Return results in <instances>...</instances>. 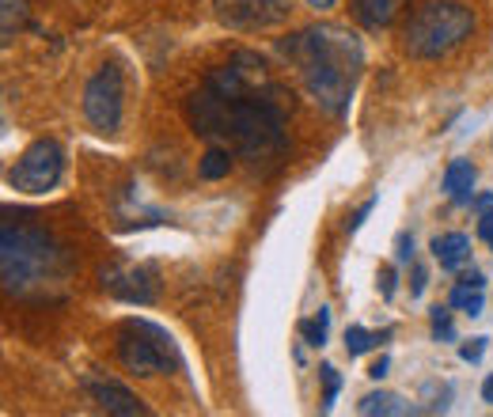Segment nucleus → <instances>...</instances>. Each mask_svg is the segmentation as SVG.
Listing matches in <instances>:
<instances>
[{"label":"nucleus","instance_id":"4be33fe9","mask_svg":"<svg viewBox=\"0 0 493 417\" xmlns=\"http://www.w3.org/2000/svg\"><path fill=\"white\" fill-rule=\"evenodd\" d=\"M482 353H486V338H471V341H467L463 350H459V357H463V361H471V364H478Z\"/></svg>","mask_w":493,"mask_h":417},{"label":"nucleus","instance_id":"393cba45","mask_svg":"<svg viewBox=\"0 0 493 417\" xmlns=\"http://www.w3.org/2000/svg\"><path fill=\"white\" fill-rule=\"evenodd\" d=\"M414 259V236H398V262Z\"/></svg>","mask_w":493,"mask_h":417},{"label":"nucleus","instance_id":"cd10ccee","mask_svg":"<svg viewBox=\"0 0 493 417\" xmlns=\"http://www.w3.org/2000/svg\"><path fill=\"white\" fill-rule=\"evenodd\" d=\"M478 236L493 243V217H482V224H478Z\"/></svg>","mask_w":493,"mask_h":417},{"label":"nucleus","instance_id":"9b49d317","mask_svg":"<svg viewBox=\"0 0 493 417\" xmlns=\"http://www.w3.org/2000/svg\"><path fill=\"white\" fill-rule=\"evenodd\" d=\"M410 0H349V8H354V19L368 31H384L391 23L406 12Z\"/></svg>","mask_w":493,"mask_h":417},{"label":"nucleus","instance_id":"39448f33","mask_svg":"<svg viewBox=\"0 0 493 417\" xmlns=\"http://www.w3.org/2000/svg\"><path fill=\"white\" fill-rule=\"evenodd\" d=\"M118 357L133 376H163L179 368V353L168 331L149 319H126L118 331Z\"/></svg>","mask_w":493,"mask_h":417},{"label":"nucleus","instance_id":"c85d7f7f","mask_svg":"<svg viewBox=\"0 0 493 417\" xmlns=\"http://www.w3.org/2000/svg\"><path fill=\"white\" fill-rule=\"evenodd\" d=\"M421 289H426V270H414V296H421Z\"/></svg>","mask_w":493,"mask_h":417},{"label":"nucleus","instance_id":"7ed1b4c3","mask_svg":"<svg viewBox=\"0 0 493 417\" xmlns=\"http://www.w3.org/2000/svg\"><path fill=\"white\" fill-rule=\"evenodd\" d=\"M61 266L65 259L50 231L23 217H5L0 224V281L8 296H31L35 289H46L61 277Z\"/></svg>","mask_w":493,"mask_h":417},{"label":"nucleus","instance_id":"0eeeda50","mask_svg":"<svg viewBox=\"0 0 493 417\" xmlns=\"http://www.w3.org/2000/svg\"><path fill=\"white\" fill-rule=\"evenodd\" d=\"M61 175H65V152L57 141L42 137V141L23 148V156L8 168V187L19 194H46L57 187Z\"/></svg>","mask_w":493,"mask_h":417},{"label":"nucleus","instance_id":"412c9836","mask_svg":"<svg viewBox=\"0 0 493 417\" xmlns=\"http://www.w3.org/2000/svg\"><path fill=\"white\" fill-rule=\"evenodd\" d=\"M433 338L437 341H456V322L448 308H433Z\"/></svg>","mask_w":493,"mask_h":417},{"label":"nucleus","instance_id":"9d476101","mask_svg":"<svg viewBox=\"0 0 493 417\" xmlns=\"http://www.w3.org/2000/svg\"><path fill=\"white\" fill-rule=\"evenodd\" d=\"M103 289L110 296L126 300V304H152L156 300V281H152V270L145 266H114L103 273Z\"/></svg>","mask_w":493,"mask_h":417},{"label":"nucleus","instance_id":"dca6fc26","mask_svg":"<svg viewBox=\"0 0 493 417\" xmlns=\"http://www.w3.org/2000/svg\"><path fill=\"white\" fill-rule=\"evenodd\" d=\"M452 308H459V311H467V315H482L486 311V289H478V285H456L452 289Z\"/></svg>","mask_w":493,"mask_h":417},{"label":"nucleus","instance_id":"aec40b11","mask_svg":"<svg viewBox=\"0 0 493 417\" xmlns=\"http://www.w3.org/2000/svg\"><path fill=\"white\" fill-rule=\"evenodd\" d=\"M27 19V0H5V42L23 27Z\"/></svg>","mask_w":493,"mask_h":417},{"label":"nucleus","instance_id":"6ab92c4d","mask_svg":"<svg viewBox=\"0 0 493 417\" xmlns=\"http://www.w3.org/2000/svg\"><path fill=\"white\" fill-rule=\"evenodd\" d=\"M319 380H323V410H331L334 406V399H338V391H342V376H338V368L334 364H323L319 368Z\"/></svg>","mask_w":493,"mask_h":417},{"label":"nucleus","instance_id":"20e7f679","mask_svg":"<svg viewBox=\"0 0 493 417\" xmlns=\"http://www.w3.org/2000/svg\"><path fill=\"white\" fill-rule=\"evenodd\" d=\"M475 31V12L459 0H429L410 12L403 27V50L417 61H437L452 54L463 38Z\"/></svg>","mask_w":493,"mask_h":417},{"label":"nucleus","instance_id":"4468645a","mask_svg":"<svg viewBox=\"0 0 493 417\" xmlns=\"http://www.w3.org/2000/svg\"><path fill=\"white\" fill-rule=\"evenodd\" d=\"M365 417H375V413H384V417H398V413H410V406L398 399V395H391V391H372V395H365L361 399V406H357Z\"/></svg>","mask_w":493,"mask_h":417},{"label":"nucleus","instance_id":"f3484780","mask_svg":"<svg viewBox=\"0 0 493 417\" xmlns=\"http://www.w3.org/2000/svg\"><path fill=\"white\" fill-rule=\"evenodd\" d=\"M326 327H331V311L319 308L315 319H303V322H300V334H303V341H308V345L323 350V345H326Z\"/></svg>","mask_w":493,"mask_h":417},{"label":"nucleus","instance_id":"ddd939ff","mask_svg":"<svg viewBox=\"0 0 493 417\" xmlns=\"http://www.w3.org/2000/svg\"><path fill=\"white\" fill-rule=\"evenodd\" d=\"M444 190L452 201H471L475 190V164L471 159H452L448 171H444Z\"/></svg>","mask_w":493,"mask_h":417},{"label":"nucleus","instance_id":"f8f14e48","mask_svg":"<svg viewBox=\"0 0 493 417\" xmlns=\"http://www.w3.org/2000/svg\"><path fill=\"white\" fill-rule=\"evenodd\" d=\"M433 259L444 270H459L471 262V239H467L463 231H444V236L433 239Z\"/></svg>","mask_w":493,"mask_h":417},{"label":"nucleus","instance_id":"b1692460","mask_svg":"<svg viewBox=\"0 0 493 417\" xmlns=\"http://www.w3.org/2000/svg\"><path fill=\"white\" fill-rule=\"evenodd\" d=\"M372 208H375V198H372V201H365V205L357 208V213H354V220H349V231H357V228L368 220V213H372Z\"/></svg>","mask_w":493,"mask_h":417},{"label":"nucleus","instance_id":"2eb2a0df","mask_svg":"<svg viewBox=\"0 0 493 417\" xmlns=\"http://www.w3.org/2000/svg\"><path fill=\"white\" fill-rule=\"evenodd\" d=\"M198 171H201V178H209V182L224 178V175L231 171V152H228V148H221V145H213V148H209V152L201 156Z\"/></svg>","mask_w":493,"mask_h":417},{"label":"nucleus","instance_id":"f257e3e1","mask_svg":"<svg viewBox=\"0 0 493 417\" xmlns=\"http://www.w3.org/2000/svg\"><path fill=\"white\" fill-rule=\"evenodd\" d=\"M186 122L254 171H273L289 152V96L266 61L247 50L209 68L201 87L186 96Z\"/></svg>","mask_w":493,"mask_h":417},{"label":"nucleus","instance_id":"a211bd4d","mask_svg":"<svg viewBox=\"0 0 493 417\" xmlns=\"http://www.w3.org/2000/svg\"><path fill=\"white\" fill-rule=\"evenodd\" d=\"M375 341H380V334H372V331H365V327H349V331H345V353H349V357H361V353L372 350Z\"/></svg>","mask_w":493,"mask_h":417},{"label":"nucleus","instance_id":"bb28decb","mask_svg":"<svg viewBox=\"0 0 493 417\" xmlns=\"http://www.w3.org/2000/svg\"><path fill=\"white\" fill-rule=\"evenodd\" d=\"M387 364H391V361H387V357H380V361H375V364L368 368V376H372V380H384V376H387Z\"/></svg>","mask_w":493,"mask_h":417},{"label":"nucleus","instance_id":"a878e982","mask_svg":"<svg viewBox=\"0 0 493 417\" xmlns=\"http://www.w3.org/2000/svg\"><path fill=\"white\" fill-rule=\"evenodd\" d=\"M380 289H384V296H391V292H395V270H391V266L380 273Z\"/></svg>","mask_w":493,"mask_h":417},{"label":"nucleus","instance_id":"1a4fd4ad","mask_svg":"<svg viewBox=\"0 0 493 417\" xmlns=\"http://www.w3.org/2000/svg\"><path fill=\"white\" fill-rule=\"evenodd\" d=\"M80 387H84V395L96 402L99 410H107V413H118V417H149V406L140 402L126 383L110 380V376H103V372H87Z\"/></svg>","mask_w":493,"mask_h":417},{"label":"nucleus","instance_id":"f03ea898","mask_svg":"<svg viewBox=\"0 0 493 417\" xmlns=\"http://www.w3.org/2000/svg\"><path fill=\"white\" fill-rule=\"evenodd\" d=\"M281 54L296 65L308 96L326 114L342 118L349 103H354V91L365 68L361 38L349 27H338V23H312V27H303L281 42Z\"/></svg>","mask_w":493,"mask_h":417},{"label":"nucleus","instance_id":"6e6552de","mask_svg":"<svg viewBox=\"0 0 493 417\" xmlns=\"http://www.w3.org/2000/svg\"><path fill=\"white\" fill-rule=\"evenodd\" d=\"M217 23L231 31H270L293 12V0H209Z\"/></svg>","mask_w":493,"mask_h":417},{"label":"nucleus","instance_id":"c756f323","mask_svg":"<svg viewBox=\"0 0 493 417\" xmlns=\"http://www.w3.org/2000/svg\"><path fill=\"white\" fill-rule=\"evenodd\" d=\"M338 0H308V8H315V12H326V8H334Z\"/></svg>","mask_w":493,"mask_h":417},{"label":"nucleus","instance_id":"423d86ee","mask_svg":"<svg viewBox=\"0 0 493 417\" xmlns=\"http://www.w3.org/2000/svg\"><path fill=\"white\" fill-rule=\"evenodd\" d=\"M122 110H126V80H122V68L118 65H103L96 76L87 80L84 87V118L87 126L114 137L122 126Z\"/></svg>","mask_w":493,"mask_h":417},{"label":"nucleus","instance_id":"7c9ffc66","mask_svg":"<svg viewBox=\"0 0 493 417\" xmlns=\"http://www.w3.org/2000/svg\"><path fill=\"white\" fill-rule=\"evenodd\" d=\"M482 399H486V402L493 406V372H489V380L482 383Z\"/></svg>","mask_w":493,"mask_h":417},{"label":"nucleus","instance_id":"5701e85b","mask_svg":"<svg viewBox=\"0 0 493 417\" xmlns=\"http://www.w3.org/2000/svg\"><path fill=\"white\" fill-rule=\"evenodd\" d=\"M471 205L478 217H493V194H478V198H471Z\"/></svg>","mask_w":493,"mask_h":417}]
</instances>
